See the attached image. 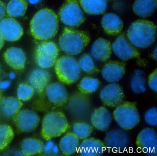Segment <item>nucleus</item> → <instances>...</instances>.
<instances>
[{
    "label": "nucleus",
    "mask_w": 157,
    "mask_h": 156,
    "mask_svg": "<svg viewBox=\"0 0 157 156\" xmlns=\"http://www.w3.org/2000/svg\"><path fill=\"white\" fill-rule=\"evenodd\" d=\"M34 93V89L33 88L25 83L20 84L17 90L18 99L25 101L30 100L33 95Z\"/></svg>",
    "instance_id": "obj_34"
},
{
    "label": "nucleus",
    "mask_w": 157,
    "mask_h": 156,
    "mask_svg": "<svg viewBox=\"0 0 157 156\" xmlns=\"http://www.w3.org/2000/svg\"><path fill=\"white\" fill-rule=\"evenodd\" d=\"M27 8L25 0H11L7 5L6 12L10 17H21L24 15Z\"/></svg>",
    "instance_id": "obj_28"
},
{
    "label": "nucleus",
    "mask_w": 157,
    "mask_h": 156,
    "mask_svg": "<svg viewBox=\"0 0 157 156\" xmlns=\"http://www.w3.org/2000/svg\"><path fill=\"white\" fill-rule=\"evenodd\" d=\"M6 13V7L5 4L0 1V21L3 20Z\"/></svg>",
    "instance_id": "obj_38"
},
{
    "label": "nucleus",
    "mask_w": 157,
    "mask_h": 156,
    "mask_svg": "<svg viewBox=\"0 0 157 156\" xmlns=\"http://www.w3.org/2000/svg\"><path fill=\"white\" fill-rule=\"evenodd\" d=\"M46 94L50 103L56 106H61L67 103L68 93L64 85L59 82H54L48 85Z\"/></svg>",
    "instance_id": "obj_16"
},
{
    "label": "nucleus",
    "mask_w": 157,
    "mask_h": 156,
    "mask_svg": "<svg viewBox=\"0 0 157 156\" xmlns=\"http://www.w3.org/2000/svg\"><path fill=\"white\" fill-rule=\"evenodd\" d=\"M55 71L59 81L70 85L78 81L80 76L78 62L71 56H63L56 60Z\"/></svg>",
    "instance_id": "obj_5"
},
{
    "label": "nucleus",
    "mask_w": 157,
    "mask_h": 156,
    "mask_svg": "<svg viewBox=\"0 0 157 156\" xmlns=\"http://www.w3.org/2000/svg\"><path fill=\"white\" fill-rule=\"evenodd\" d=\"M23 30L20 24L12 18H6L0 21V35L9 42L18 41L22 36Z\"/></svg>",
    "instance_id": "obj_14"
},
{
    "label": "nucleus",
    "mask_w": 157,
    "mask_h": 156,
    "mask_svg": "<svg viewBox=\"0 0 157 156\" xmlns=\"http://www.w3.org/2000/svg\"><path fill=\"white\" fill-rule=\"evenodd\" d=\"M112 49V45L109 41L100 38L93 44L91 54L95 59L105 62L111 57Z\"/></svg>",
    "instance_id": "obj_21"
},
{
    "label": "nucleus",
    "mask_w": 157,
    "mask_h": 156,
    "mask_svg": "<svg viewBox=\"0 0 157 156\" xmlns=\"http://www.w3.org/2000/svg\"><path fill=\"white\" fill-rule=\"evenodd\" d=\"M0 72H1V70H0Z\"/></svg>",
    "instance_id": "obj_45"
},
{
    "label": "nucleus",
    "mask_w": 157,
    "mask_h": 156,
    "mask_svg": "<svg viewBox=\"0 0 157 156\" xmlns=\"http://www.w3.org/2000/svg\"><path fill=\"white\" fill-rule=\"evenodd\" d=\"M148 85L150 88L155 92L157 91V70H155L149 75L148 78Z\"/></svg>",
    "instance_id": "obj_36"
},
{
    "label": "nucleus",
    "mask_w": 157,
    "mask_h": 156,
    "mask_svg": "<svg viewBox=\"0 0 157 156\" xmlns=\"http://www.w3.org/2000/svg\"><path fill=\"white\" fill-rule=\"evenodd\" d=\"M23 104L20 99L14 97H7L2 99L0 103V108L4 116L13 117L20 111Z\"/></svg>",
    "instance_id": "obj_26"
},
{
    "label": "nucleus",
    "mask_w": 157,
    "mask_h": 156,
    "mask_svg": "<svg viewBox=\"0 0 157 156\" xmlns=\"http://www.w3.org/2000/svg\"><path fill=\"white\" fill-rule=\"evenodd\" d=\"M15 77H16V75L14 72H11L9 75V77L11 79H13L15 78Z\"/></svg>",
    "instance_id": "obj_42"
},
{
    "label": "nucleus",
    "mask_w": 157,
    "mask_h": 156,
    "mask_svg": "<svg viewBox=\"0 0 157 156\" xmlns=\"http://www.w3.org/2000/svg\"><path fill=\"white\" fill-rule=\"evenodd\" d=\"M79 139L73 132H68L62 137L59 142V147L63 154L70 156L78 151Z\"/></svg>",
    "instance_id": "obj_23"
},
{
    "label": "nucleus",
    "mask_w": 157,
    "mask_h": 156,
    "mask_svg": "<svg viewBox=\"0 0 157 156\" xmlns=\"http://www.w3.org/2000/svg\"><path fill=\"white\" fill-rule=\"evenodd\" d=\"M100 85V82L97 79L87 77L81 80L78 87L82 93L89 94L96 91Z\"/></svg>",
    "instance_id": "obj_29"
},
{
    "label": "nucleus",
    "mask_w": 157,
    "mask_h": 156,
    "mask_svg": "<svg viewBox=\"0 0 157 156\" xmlns=\"http://www.w3.org/2000/svg\"><path fill=\"white\" fill-rule=\"evenodd\" d=\"M10 82L9 81L2 82L0 83V89H6L10 87Z\"/></svg>",
    "instance_id": "obj_39"
},
{
    "label": "nucleus",
    "mask_w": 157,
    "mask_h": 156,
    "mask_svg": "<svg viewBox=\"0 0 157 156\" xmlns=\"http://www.w3.org/2000/svg\"><path fill=\"white\" fill-rule=\"evenodd\" d=\"M130 142L128 133L124 130L114 129L105 134L103 142L105 147L113 152H123L127 149Z\"/></svg>",
    "instance_id": "obj_9"
},
{
    "label": "nucleus",
    "mask_w": 157,
    "mask_h": 156,
    "mask_svg": "<svg viewBox=\"0 0 157 156\" xmlns=\"http://www.w3.org/2000/svg\"><path fill=\"white\" fill-rule=\"evenodd\" d=\"M127 36L128 41L133 45L140 48H147L155 40L156 26L150 21L138 20L131 24Z\"/></svg>",
    "instance_id": "obj_2"
},
{
    "label": "nucleus",
    "mask_w": 157,
    "mask_h": 156,
    "mask_svg": "<svg viewBox=\"0 0 157 156\" xmlns=\"http://www.w3.org/2000/svg\"><path fill=\"white\" fill-rule=\"evenodd\" d=\"M53 152L55 154H58L59 152V149L58 146H54V148L53 149Z\"/></svg>",
    "instance_id": "obj_40"
},
{
    "label": "nucleus",
    "mask_w": 157,
    "mask_h": 156,
    "mask_svg": "<svg viewBox=\"0 0 157 156\" xmlns=\"http://www.w3.org/2000/svg\"><path fill=\"white\" fill-rule=\"evenodd\" d=\"M59 14L61 21L70 27H78L85 21L83 12L77 0H65Z\"/></svg>",
    "instance_id": "obj_7"
},
{
    "label": "nucleus",
    "mask_w": 157,
    "mask_h": 156,
    "mask_svg": "<svg viewBox=\"0 0 157 156\" xmlns=\"http://www.w3.org/2000/svg\"><path fill=\"white\" fill-rule=\"evenodd\" d=\"M58 54V48L55 43L43 42L38 45L36 50V63L42 68L51 67L56 63Z\"/></svg>",
    "instance_id": "obj_8"
},
{
    "label": "nucleus",
    "mask_w": 157,
    "mask_h": 156,
    "mask_svg": "<svg viewBox=\"0 0 157 156\" xmlns=\"http://www.w3.org/2000/svg\"><path fill=\"white\" fill-rule=\"evenodd\" d=\"M101 25L104 32L109 35L119 34L123 27L122 20L113 13L105 14L102 19Z\"/></svg>",
    "instance_id": "obj_22"
},
{
    "label": "nucleus",
    "mask_w": 157,
    "mask_h": 156,
    "mask_svg": "<svg viewBox=\"0 0 157 156\" xmlns=\"http://www.w3.org/2000/svg\"><path fill=\"white\" fill-rule=\"evenodd\" d=\"M39 1H40V0H29L30 3L33 4H36V3H38Z\"/></svg>",
    "instance_id": "obj_44"
},
{
    "label": "nucleus",
    "mask_w": 157,
    "mask_h": 156,
    "mask_svg": "<svg viewBox=\"0 0 157 156\" xmlns=\"http://www.w3.org/2000/svg\"><path fill=\"white\" fill-rule=\"evenodd\" d=\"M136 145L147 156L157 155V135L156 131L147 127L141 130L136 139Z\"/></svg>",
    "instance_id": "obj_10"
},
{
    "label": "nucleus",
    "mask_w": 157,
    "mask_h": 156,
    "mask_svg": "<svg viewBox=\"0 0 157 156\" xmlns=\"http://www.w3.org/2000/svg\"><path fill=\"white\" fill-rule=\"evenodd\" d=\"M79 2L83 10L91 15L103 14L107 8L106 0H79Z\"/></svg>",
    "instance_id": "obj_25"
},
{
    "label": "nucleus",
    "mask_w": 157,
    "mask_h": 156,
    "mask_svg": "<svg viewBox=\"0 0 157 156\" xmlns=\"http://www.w3.org/2000/svg\"><path fill=\"white\" fill-rule=\"evenodd\" d=\"M100 98L105 106L117 107L124 101L125 95L120 85L113 83L105 86L101 90Z\"/></svg>",
    "instance_id": "obj_12"
},
{
    "label": "nucleus",
    "mask_w": 157,
    "mask_h": 156,
    "mask_svg": "<svg viewBox=\"0 0 157 156\" xmlns=\"http://www.w3.org/2000/svg\"><path fill=\"white\" fill-rule=\"evenodd\" d=\"M114 119L121 128L125 130L133 129L140 120L136 103L124 102L117 106L113 113Z\"/></svg>",
    "instance_id": "obj_6"
},
{
    "label": "nucleus",
    "mask_w": 157,
    "mask_h": 156,
    "mask_svg": "<svg viewBox=\"0 0 157 156\" xmlns=\"http://www.w3.org/2000/svg\"><path fill=\"white\" fill-rule=\"evenodd\" d=\"M44 147L43 142L35 139H26L21 144L22 152L25 156L39 154L43 151Z\"/></svg>",
    "instance_id": "obj_27"
},
{
    "label": "nucleus",
    "mask_w": 157,
    "mask_h": 156,
    "mask_svg": "<svg viewBox=\"0 0 157 156\" xmlns=\"http://www.w3.org/2000/svg\"><path fill=\"white\" fill-rule=\"evenodd\" d=\"M6 63L13 69L17 70L24 69L26 58L25 52L18 48H11L4 54Z\"/></svg>",
    "instance_id": "obj_19"
},
{
    "label": "nucleus",
    "mask_w": 157,
    "mask_h": 156,
    "mask_svg": "<svg viewBox=\"0 0 157 156\" xmlns=\"http://www.w3.org/2000/svg\"><path fill=\"white\" fill-rule=\"evenodd\" d=\"M16 127L21 132H30L35 130L40 122L37 114L32 110L25 109L17 112L13 117Z\"/></svg>",
    "instance_id": "obj_11"
},
{
    "label": "nucleus",
    "mask_w": 157,
    "mask_h": 156,
    "mask_svg": "<svg viewBox=\"0 0 157 156\" xmlns=\"http://www.w3.org/2000/svg\"><path fill=\"white\" fill-rule=\"evenodd\" d=\"M157 0H136L133 6L135 14L142 18L149 17L157 8Z\"/></svg>",
    "instance_id": "obj_24"
},
{
    "label": "nucleus",
    "mask_w": 157,
    "mask_h": 156,
    "mask_svg": "<svg viewBox=\"0 0 157 156\" xmlns=\"http://www.w3.org/2000/svg\"><path fill=\"white\" fill-rule=\"evenodd\" d=\"M73 133L79 139H86L92 133L93 128L89 124L83 122L76 123L72 127Z\"/></svg>",
    "instance_id": "obj_30"
},
{
    "label": "nucleus",
    "mask_w": 157,
    "mask_h": 156,
    "mask_svg": "<svg viewBox=\"0 0 157 156\" xmlns=\"http://www.w3.org/2000/svg\"><path fill=\"white\" fill-rule=\"evenodd\" d=\"M146 123L152 126H156L157 124V109L156 107H152L148 110L144 116Z\"/></svg>",
    "instance_id": "obj_35"
},
{
    "label": "nucleus",
    "mask_w": 157,
    "mask_h": 156,
    "mask_svg": "<svg viewBox=\"0 0 157 156\" xmlns=\"http://www.w3.org/2000/svg\"><path fill=\"white\" fill-rule=\"evenodd\" d=\"M153 57L155 60H157V48H155L153 52Z\"/></svg>",
    "instance_id": "obj_43"
},
{
    "label": "nucleus",
    "mask_w": 157,
    "mask_h": 156,
    "mask_svg": "<svg viewBox=\"0 0 157 156\" xmlns=\"http://www.w3.org/2000/svg\"><path fill=\"white\" fill-rule=\"evenodd\" d=\"M78 64L81 69L88 74H96L100 72L94 65L91 57L88 54H84L80 58Z\"/></svg>",
    "instance_id": "obj_32"
},
{
    "label": "nucleus",
    "mask_w": 157,
    "mask_h": 156,
    "mask_svg": "<svg viewBox=\"0 0 157 156\" xmlns=\"http://www.w3.org/2000/svg\"><path fill=\"white\" fill-rule=\"evenodd\" d=\"M112 48L116 55L124 61L140 58L139 52L128 42L124 34L117 38L112 44Z\"/></svg>",
    "instance_id": "obj_13"
},
{
    "label": "nucleus",
    "mask_w": 157,
    "mask_h": 156,
    "mask_svg": "<svg viewBox=\"0 0 157 156\" xmlns=\"http://www.w3.org/2000/svg\"><path fill=\"white\" fill-rule=\"evenodd\" d=\"M69 128V124L63 113L59 111L50 112L43 120L42 136L44 139L49 140L60 136Z\"/></svg>",
    "instance_id": "obj_4"
},
{
    "label": "nucleus",
    "mask_w": 157,
    "mask_h": 156,
    "mask_svg": "<svg viewBox=\"0 0 157 156\" xmlns=\"http://www.w3.org/2000/svg\"><path fill=\"white\" fill-rule=\"evenodd\" d=\"M54 146H55L54 142L51 141V140H49V141L47 143L46 145L44 147L43 150L45 152L48 153V154L53 153V149Z\"/></svg>",
    "instance_id": "obj_37"
},
{
    "label": "nucleus",
    "mask_w": 157,
    "mask_h": 156,
    "mask_svg": "<svg viewBox=\"0 0 157 156\" xmlns=\"http://www.w3.org/2000/svg\"><path fill=\"white\" fill-rule=\"evenodd\" d=\"M106 150L104 143L94 138L84 139L79 146L78 151L82 156H101Z\"/></svg>",
    "instance_id": "obj_17"
},
{
    "label": "nucleus",
    "mask_w": 157,
    "mask_h": 156,
    "mask_svg": "<svg viewBox=\"0 0 157 156\" xmlns=\"http://www.w3.org/2000/svg\"><path fill=\"white\" fill-rule=\"evenodd\" d=\"M50 80L49 72L42 69L35 70L30 74L29 78L31 86L39 93H42L46 89Z\"/></svg>",
    "instance_id": "obj_20"
},
{
    "label": "nucleus",
    "mask_w": 157,
    "mask_h": 156,
    "mask_svg": "<svg viewBox=\"0 0 157 156\" xmlns=\"http://www.w3.org/2000/svg\"><path fill=\"white\" fill-rule=\"evenodd\" d=\"M126 63L119 61H110L104 66L101 71L103 78L108 82L115 83L123 78L125 72Z\"/></svg>",
    "instance_id": "obj_15"
},
{
    "label": "nucleus",
    "mask_w": 157,
    "mask_h": 156,
    "mask_svg": "<svg viewBox=\"0 0 157 156\" xmlns=\"http://www.w3.org/2000/svg\"><path fill=\"white\" fill-rule=\"evenodd\" d=\"M59 28L58 18L50 9L40 10L31 22V32L35 39L47 40L56 36Z\"/></svg>",
    "instance_id": "obj_1"
},
{
    "label": "nucleus",
    "mask_w": 157,
    "mask_h": 156,
    "mask_svg": "<svg viewBox=\"0 0 157 156\" xmlns=\"http://www.w3.org/2000/svg\"><path fill=\"white\" fill-rule=\"evenodd\" d=\"M91 123L97 130L105 131L109 129L112 122L111 113L105 107L96 108L92 113Z\"/></svg>",
    "instance_id": "obj_18"
},
{
    "label": "nucleus",
    "mask_w": 157,
    "mask_h": 156,
    "mask_svg": "<svg viewBox=\"0 0 157 156\" xmlns=\"http://www.w3.org/2000/svg\"></svg>",
    "instance_id": "obj_46"
},
{
    "label": "nucleus",
    "mask_w": 157,
    "mask_h": 156,
    "mask_svg": "<svg viewBox=\"0 0 157 156\" xmlns=\"http://www.w3.org/2000/svg\"><path fill=\"white\" fill-rule=\"evenodd\" d=\"M4 45V39L2 38V36L0 35V50L2 48Z\"/></svg>",
    "instance_id": "obj_41"
},
{
    "label": "nucleus",
    "mask_w": 157,
    "mask_h": 156,
    "mask_svg": "<svg viewBox=\"0 0 157 156\" xmlns=\"http://www.w3.org/2000/svg\"><path fill=\"white\" fill-rule=\"evenodd\" d=\"M13 137L14 133L11 127L7 124L0 125V150L4 149Z\"/></svg>",
    "instance_id": "obj_31"
},
{
    "label": "nucleus",
    "mask_w": 157,
    "mask_h": 156,
    "mask_svg": "<svg viewBox=\"0 0 157 156\" xmlns=\"http://www.w3.org/2000/svg\"><path fill=\"white\" fill-rule=\"evenodd\" d=\"M90 41V36L86 32L66 27L59 37V44L65 54L74 56L82 52Z\"/></svg>",
    "instance_id": "obj_3"
},
{
    "label": "nucleus",
    "mask_w": 157,
    "mask_h": 156,
    "mask_svg": "<svg viewBox=\"0 0 157 156\" xmlns=\"http://www.w3.org/2000/svg\"><path fill=\"white\" fill-rule=\"evenodd\" d=\"M146 78L141 75H135L131 80V87L136 94L143 93L146 91Z\"/></svg>",
    "instance_id": "obj_33"
}]
</instances>
